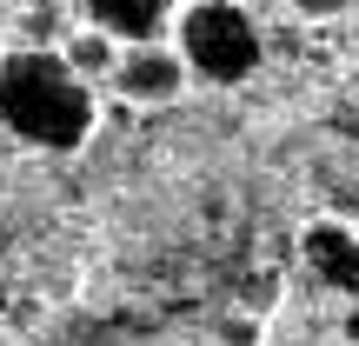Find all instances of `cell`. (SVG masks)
<instances>
[{
  "label": "cell",
  "instance_id": "obj_4",
  "mask_svg": "<svg viewBox=\"0 0 359 346\" xmlns=\"http://www.w3.org/2000/svg\"><path fill=\"white\" fill-rule=\"evenodd\" d=\"M299 253H306V267L320 273L333 293L359 300V227H346V220H320V227H306Z\"/></svg>",
  "mask_w": 359,
  "mask_h": 346
},
{
  "label": "cell",
  "instance_id": "obj_7",
  "mask_svg": "<svg viewBox=\"0 0 359 346\" xmlns=\"http://www.w3.org/2000/svg\"><path fill=\"white\" fill-rule=\"evenodd\" d=\"M299 7H306V13H346L353 0H299Z\"/></svg>",
  "mask_w": 359,
  "mask_h": 346
},
{
  "label": "cell",
  "instance_id": "obj_8",
  "mask_svg": "<svg viewBox=\"0 0 359 346\" xmlns=\"http://www.w3.org/2000/svg\"><path fill=\"white\" fill-rule=\"evenodd\" d=\"M100 346H147V340H100Z\"/></svg>",
  "mask_w": 359,
  "mask_h": 346
},
{
  "label": "cell",
  "instance_id": "obj_5",
  "mask_svg": "<svg viewBox=\"0 0 359 346\" xmlns=\"http://www.w3.org/2000/svg\"><path fill=\"white\" fill-rule=\"evenodd\" d=\"M80 7H87V27L114 34L120 47L160 40V27H167V0H80Z\"/></svg>",
  "mask_w": 359,
  "mask_h": 346
},
{
  "label": "cell",
  "instance_id": "obj_9",
  "mask_svg": "<svg viewBox=\"0 0 359 346\" xmlns=\"http://www.w3.org/2000/svg\"><path fill=\"white\" fill-rule=\"evenodd\" d=\"M353 340H359V307H353Z\"/></svg>",
  "mask_w": 359,
  "mask_h": 346
},
{
  "label": "cell",
  "instance_id": "obj_6",
  "mask_svg": "<svg viewBox=\"0 0 359 346\" xmlns=\"http://www.w3.org/2000/svg\"><path fill=\"white\" fill-rule=\"evenodd\" d=\"M60 53H67V67H74L80 80H107V74L120 67V40H114V34H100V27L74 34V40L60 47Z\"/></svg>",
  "mask_w": 359,
  "mask_h": 346
},
{
  "label": "cell",
  "instance_id": "obj_3",
  "mask_svg": "<svg viewBox=\"0 0 359 346\" xmlns=\"http://www.w3.org/2000/svg\"><path fill=\"white\" fill-rule=\"evenodd\" d=\"M114 87L127 93L133 107H167V100H180V87H187V60H180V47H167V40L120 47Z\"/></svg>",
  "mask_w": 359,
  "mask_h": 346
},
{
  "label": "cell",
  "instance_id": "obj_1",
  "mask_svg": "<svg viewBox=\"0 0 359 346\" xmlns=\"http://www.w3.org/2000/svg\"><path fill=\"white\" fill-rule=\"evenodd\" d=\"M0 120L34 147H80L93 133V80L53 47H20L0 60Z\"/></svg>",
  "mask_w": 359,
  "mask_h": 346
},
{
  "label": "cell",
  "instance_id": "obj_2",
  "mask_svg": "<svg viewBox=\"0 0 359 346\" xmlns=\"http://www.w3.org/2000/svg\"><path fill=\"white\" fill-rule=\"evenodd\" d=\"M180 60H187V74L213 80V87H240V80L259 74V60H266V40H259L253 13L233 7V0H193L187 13H180Z\"/></svg>",
  "mask_w": 359,
  "mask_h": 346
}]
</instances>
